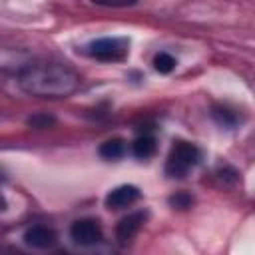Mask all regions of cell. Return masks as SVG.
<instances>
[{
  "label": "cell",
  "instance_id": "2",
  "mask_svg": "<svg viewBox=\"0 0 255 255\" xmlns=\"http://www.w3.org/2000/svg\"><path fill=\"white\" fill-rule=\"evenodd\" d=\"M199 161H201V149L191 141L177 139L173 141L169 155L165 159V175L173 179H183Z\"/></svg>",
  "mask_w": 255,
  "mask_h": 255
},
{
  "label": "cell",
  "instance_id": "13",
  "mask_svg": "<svg viewBox=\"0 0 255 255\" xmlns=\"http://www.w3.org/2000/svg\"><path fill=\"white\" fill-rule=\"evenodd\" d=\"M167 203H169L173 209H189V207L193 205V197H191L189 193H185V191H177V193H173V195L167 199Z\"/></svg>",
  "mask_w": 255,
  "mask_h": 255
},
{
  "label": "cell",
  "instance_id": "11",
  "mask_svg": "<svg viewBox=\"0 0 255 255\" xmlns=\"http://www.w3.org/2000/svg\"><path fill=\"white\" fill-rule=\"evenodd\" d=\"M153 68H155L159 74H169V72H173V68H175V58H173L171 54H167V52H159V54H155V58H153Z\"/></svg>",
  "mask_w": 255,
  "mask_h": 255
},
{
  "label": "cell",
  "instance_id": "1",
  "mask_svg": "<svg viewBox=\"0 0 255 255\" xmlns=\"http://www.w3.org/2000/svg\"><path fill=\"white\" fill-rule=\"evenodd\" d=\"M18 86L22 92L36 96V98H68L80 86V76L56 62L32 64L18 72Z\"/></svg>",
  "mask_w": 255,
  "mask_h": 255
},
{
  "label": "cell",
  "instance_id": "3",
  "mask_svg": "<svg viewBox=\"0 0 255 255\" xmlns=\"http://www.w3.org/2000/svg\"><path fill=\"white\" fill-rule=\"evenodd\" d=\"M129 52V40L122 36H104L84 46V54L100 62H122Z\"/></svg>",
  "mask_w": 255,
  "mask_h": 255
},
{
  "label": "cell",
  "instance_id": "12",
  "mask_svg": "<svg viewBox=\"0 0 255 255\" xmlns=\"http://www.w3.org/2000/svg\"><path fill=\"white\" fill-rule=\"evenodd\" d=\"M26 124L34 129H46V128H52L56 126V118L50 116V114H34L26 120Z\"/></svg>",
  "mask_w": 255,
  "mask_h": 255
},
{
  "label": "cell",
  "instance_id": "7",
  "mask_svg": "<svg viewBox=\"0 0 255 255\" xmlns=\"http://www.w3.org/2000/svg\"><path fill=\"white\" fill-rule=\"evenodd\" d=\"M145 217H147L145 211H133V213L126 215L124 219H120V223H118V227H116V237H118V241L124 243V245L129 243V241L137 235V231L141 229Z\"/></svg>",
  "mask_w": 255,
  "mask_h": 255
},
{
  "label": "cell",
  "instance_id": "4",
  "mask_svg": "<svg viewBox=\"0 0 255 255\" xmlns=\"http://www.w3.org/2000/svg\"><path fill=\"white\" fill-rule=\"evenodd\" d=\"M70 237L80 247H92V245H96L104 239V229H102L98 219L84 217V219H78V221L72 223Z\"/></svg>",
  "mask_w": 255,
  "mask_h": 255
},
{
  "label": "cell",
  "instance_id": "15",
  "mask_svg": "<svg viewBox=\"0 0 255 255\" xmlns=\"http://www.w3.org/2000/svg\"><path fill=\"white\" fill-rule=\"evenodd\" d=\"M2 179H4V175H2V171H0V181H2Z\"/></svg>",
  "mask_w": 255,
  "mask_h": 255
},
{
  "label": "cell",
  "instance_id": "5",
  "mask_svg": "<svg viewBox=\"0 0 255 255\" xmlns=\"http://www.w3.org/2000/svg\"><path fill=\"white\" fill-rule=\"evenodd\" d=\"M24 243L34 249H52L58 243V235L48 225H32L24 231Z\"/></svg>",
  "mask_w": 255,
  "mask_h": 255
},
{
  "label": "cell",
  "instance_id": "10",
  "mask_svg": "<svg viewBox=\"0 0 255 255\" xmlns=\"http://www.w3.org/2000/svg\"><path fill=\"white\" fill-rule=\"evenodd\" d=\"M126 149H128L126 141H124V139H120V137H114V139L104 141V143L100 145L98 153H100L104 159H120V157H124Z\"/></svg>",
  "mask_w": 255,
  "mask_h": 255
},
{
  "label": "cell",
  "instance_id": "14",
  "mask_svg": "<svg viewBox=\"0 0 255 255\" xmlns=\"http://www.w3.org/2000/svg\"><path fill=\"white\" fill-rule=\"evenodd\" d=\"M4 207H6V199H4V197H2V195H0V211H2V209H4Z\"/></svg>",
  "mask_w": 255,
  "mask_h": 255
},
{
  "label": "cell",
  "instance_id": "6",
  "mask_svg": "<svg viewBox=\"0 0 255 255\" xmlns=\"http://www.w3.org/2000/svg\"><path fill=\"white\" fill-rule=\"evenodd\" d=\"M139 195H141V191H139L135 185H128V183H126V185L114 187V189L106 195L104 203H106L108 209H124V207H128V205L135 203V201L139 199Z\"/></svg>",
  "mask_w": 255,
  "mask_h": 255
},
{
  "label": "cell",
  "instance_id": "8",
  "mask_svg": "<svg viewBox=\"0 0 255 255\" xmlns=\"http://www.w3.org/2000/svg\"><path fill=\"white\" fill-rule=\"evenodd\" d=\"M211 118H213V122H215L217 126L227 128V129L235 128L237 122H239L237 112L231 110V108H227V106H221V104H215V106L211 108Z\"/></svg>",
  "mask_w": 255,
  "mask_h": 255
},
{
  "label": "cell",
  "instance_id": "9",
  "mask_svg": "<svg viewBox=\"0 0 255 255\" xmlns=\"http://www.w3.org/2000/svg\"><path fill=\"white\" fill-rule=\"evenodd\" d=\"M155 147H157L155 137L149 135V133H143V135L135 137V141L131 143V151H133V155L139 157V159H147V157H151V155L155 153Z\"/></svg>",
  "mask_w": 255,
  "mask_h": 255
}]
</instances>
